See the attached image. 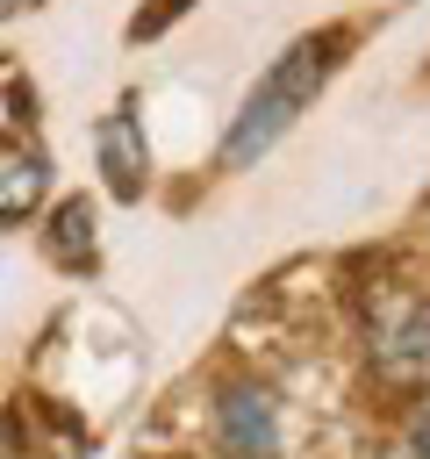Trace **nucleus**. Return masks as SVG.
Segmentation results:
<instances>
[{
  "instance_id": "20e7f679",
  "label": "nucleus",
  "mask_w": 430,
  "mask_h": 459,
  "mask_svg": "<svg viewBox=\"0 0 430 459\" xmlns=\"http://www.w3.org/2000/svg\"><path fill=\"white\" fill-rule=\"evenodd\" d=\"M100 172H108V186H115L122 201H136L143 179H150V158H143V136H136L129 108H115V115L100 122Z\"/></svg>"
},
{
  "instance_id": "7ed1b4c3",
  "label": "nucleus",
  "mask_w": 430,
  "mask_h": 459,
  "mask_svg": "<svg viewBox=\"0 0 430 459\" xmlns=\"http://www.w3.org/2000/svg\"><path fill=\"white\" fill-rule=\"evenodd\" d=\"M215 423H222V452L229 459H280V416H272V394L265 387H229L222 394V409H215Z\"/></svg>"
},
{
  "instance_id": "39448f33",
  "label": "nucleus",
  "mask_w": 430,
  "mask_h": 459,
  "mask_svg": "<svg viewBox=\"0 0 430 459\" xmlns=\"http://www.w3.org/2000/svg\"><path fill=\"white\" fill-rule=\"evenodd\" d=\"M50 186V158L36 143H0V222H22Z\"/></svg>"
},
{
  "instance_id": "f03ea898",
  "label": "nucleus",
  "mask_w": 430,
  "mask_h": 459,
  "mask_svg": "<svg viewBox=\"0 0 430 459\" xmlns=\"http://www.w3.org/2000/svg\"><path fill=\"white\" fill-rule=\"evenodd\" d=\"M373 366L401 387H423L430 380V308L423 301H394L373 330Z\"/></svg>"
},
{
  "instance_id": "f257e3e1",
  "label": "nucleus",
  "mask_w": 430,
  "mask_h": 459,
  "mask_svg": "<svg viewBox=\"0 0 430 459\" xmlns=\"http://www.w3.org/2000/svg\"><path fill=\"white\" fill-rule=\"evenodd\" d=\"M337 50H344V36L330 29V36H308V43H294L251 93H244V108H236V122H229V136H222V165H251V158H265L287 129H294V115L315 100V86L330 79V65H337Z\"/></svg>"
},
{
  "instance_id": "423d86ee",
  "label": "nucleus",
  "mask_w": 430,
  "mask_h": 459,
  "mask_svg": "<svg viewBox=\"0 0 430 459\" xmlns=\"http://www.w3.org/2000/svg\"><path fill=\"white\" fill-rule=\"evenodd\" d=\"M79 237L93 244V215H86V201H64V208H57V244H50V251H57L64 265H79Z\"/></svg>"
},
{
  "instance_id": "0eeeda50",
  "label": "nucleus",
  "mask_w": 430,
  "mask_h": 459,
  "mask_svg": "<svg viewBox=\"0 0 430 459\" xmlns=\"http://www.w3.org/2000/svg\"><path fill=\"white\" fill-rule=\"evenodd\" d=\"M408 452H416V459H430V409L408 423Z\"/></svg>"
}]
</instances>
